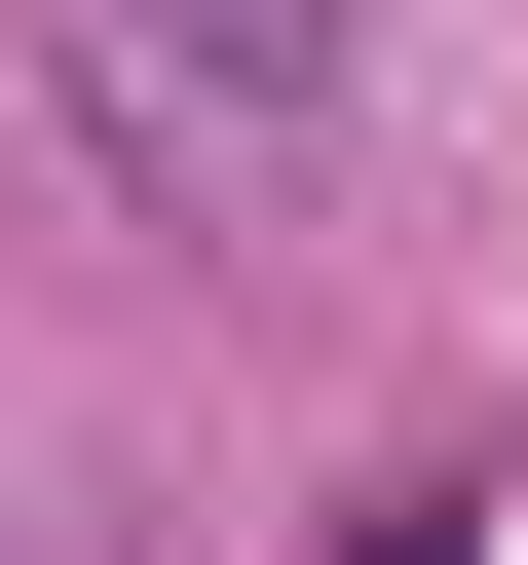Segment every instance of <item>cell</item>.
Masks as SVG:
<instances>
[{"label": "cell", "instance_id": "cell-1", "mask_svg": "<svg viewBox=\"0 0 528 565\" xmlns=\"http://www.w3.org/2000/svg\"><path fill=\"white\" fill-rule=\"evenodd\" d=\"M151 39V151H264V39H303V0H114Z\"/></svg>", "mask_w": 528, "mask_h": 565}]
</instances>
